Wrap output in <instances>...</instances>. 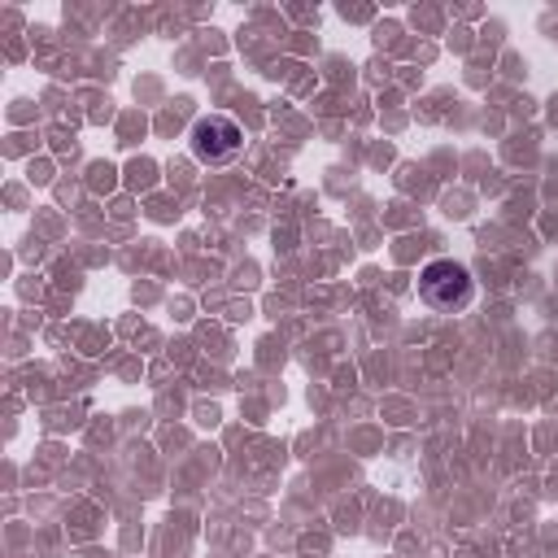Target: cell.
Masks as SVG:
<instances>
[{"instance_id":"cell-1","label":"cell","mask_w":558,"mask_h":558,"mask_svg":"<svg viewBox=\"0 0 558 558\" xmlns=\"http://www.w3.org/2000/svg\"><path fill=\"white\" fill-rule=\"evenodd\" d=\"M471 292H475L471 270H466L462 262H453V257H436V262H427V266L418 270V296H423L432 310H440V314L466 310V305H471Z\"/></svg>"},{"instance_id":"cell-2","label":"cell","mask_w":558,"mask_h":558,"mask_svg":"<svg viewBox=\"0 0 558 558\" xmlns=\"http://www.w3.org/2000/svg\"><path fill=\"white\" fill-rule=\"evenodd\" d=\"M240 144H244V135H240V126H235L227 113H205V118H196V122H192V135H187L192 157L205 161V166L231 161V157L240 153Z\"/></svg>"}]
</instances>
